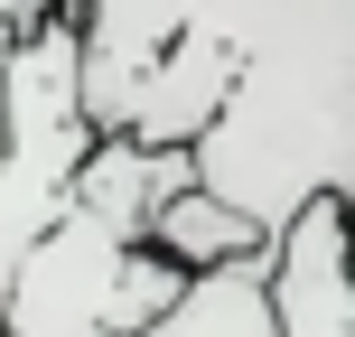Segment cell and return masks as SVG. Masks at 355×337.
<instances>
[{"instance_id":"obj_4","label":"cell","mask_w":355,"mask_h":337,"mask_svg":"<svg viewBox=\"0 0 355 337\" xmlns=\"http://www.w3.org/2000/svg\"><path fill=\"white\" fill-rule=\"evenodd\" d=\"M196 188V150H150V141H94L85 178H75V206L103 215L122 234H150L168 197Z\"/></svg>"},{"instance_id":"obj_7","label":"cell","mask_w":355,"mask_h":337,"mask_svg":"<svg viewBox=\"0 0 355 337\" xmlns=\"http://www.w3.org/2000/svg\"><path fill=\"white\" fill-rule=\"evenodd\" d=\"M66 10H85V0H0V28H19V38H37V28H56Z\"/></svg>"},{"instance_id":"obj_2","label":"cell","mask_w":355,"mask_h":337,"mask_svg":"<svg viewBox=\"0 0 355 337\" xmlns=\"http://www.w3.org/2000/svg\"><path fill=\"white\" fill-rule=\"evenodd\" d=\"M187 281L196 272H178L150 234H122L103 215L66 206L37 234V253L19 263L0 337H150Z\"/></svg>"},{"instance_id":"obj_5","label":"cell","mask_w":355,"mask_h":337,"mask_svg":"<svg viewBox=\"0 0 355 337\" xmlns=\"http://www.w3.org/2000/svg\"><path fill=\"white\" fill-rule=\"evenodd\" d=\"M150 337H281V309H271V253L234 272H196L178 290V309Z\"/></svg>"},{"instance_id":"obj_3","label":"cell","mask_w":355,"mask_h":337,"mask_svg":"<svg viewBox=\"0 0 355 337\" xmlns=\"http://www.w3.org/2000/svg\"><path fill=\"white\" fill-rule=\"evenodd\" d=\"M281 337H355V197H318L271 234Z\"/></svg>"},{"instance_id":"obj_1","label":"cell","mask_w":355,"mask_h":337,"mask_svg":"<svg viewBox=\"0 0 355 337\" xmlns=\"http://www.w3.org/2000/svg\"><path fill=\"white\" fill-rule=\"evenodd\" d=\"M94 141L196 150L262 234L355 197V0H85Z\"/></svg>"},{"instance_id":"obj_8","label":"cell","mask_w":355,"mask_h":337,"mask_svg":"<svg viewBox=\"0 0 355 337\" xmlns=\"http://www.w3.org/2000/svg\"><path fill=\"white\" fill-rule=\"evenodd\" d=\"M19 47H28V38H19V28H0V94H10V66H19Z\"/></svg>"},{"instance_id":"obj_6","label":"cell","mask_w":355,"mask_h":337,"mask_svg":"<svg viewBox=\"0 0 355 337\" xmlns=\"http://www.w3.org/2000/svg\"><path fill=\"white\" fill-rule=\"evenodd\" d=\"M150 244H159L178 272H234V263H262V253H271V234L252 225L243 206H225V197L187 188V197H168V206H159Z\"/></svg>"}]
</instances>
